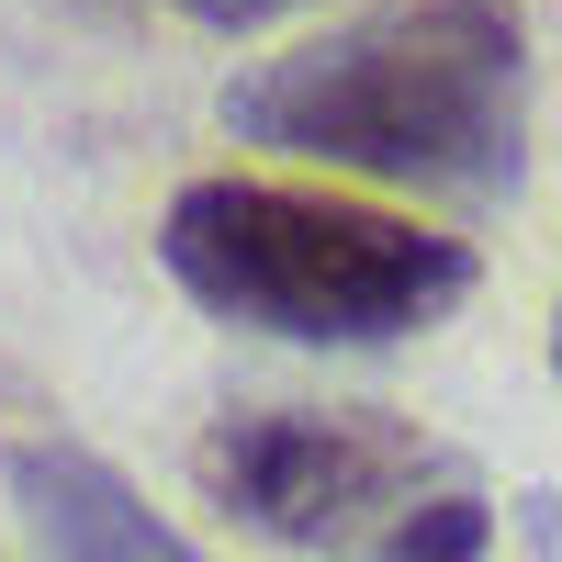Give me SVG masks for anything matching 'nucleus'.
<instances>
[{
    "mask_svg": "<svg viewBox=\"0 0 562 562\" xmlns=\"http://www.w3.org/2000/svg\"><path fill=\"white\" fill-rule=\"evenodd\" d=\"M484 540H495L484 495H473V484H439V495H416L371 551H383V562H484Z\"/></svg>",
    "mask_w": 562,
    "mask_h": 562,
    "instance_id": "5",
    "label": "nucleus"
},
{
    "mask_svg": "<svg viewBox=\"0 0 562 562\" xmlns=\"http://www.w3.org/2000/svg\"><path fill=\"white\" fill-rule=\"evenodd\" d=\"M192 473L237 529L281 551H326V540H383L416 495H439L450 450L371 405H281V416H225L192 450Z\"/></svg>",
    "mask_w": 562,
    "mask_h": 562,
    "instance_id": "3",
    "label": "nucleus"
},
{
    "mask_svg": "<svg viewBox=\"0 0 562 562\" xmlns=\"http://www.w3.org/2000/svg\"><path fill=\"white\" fill-rule=\"evenodd\" d=\"M192 23H214V34H248V23H270V12H293V0H180Z\"/></svg>",
    "mask_w": 562,
    "mask_h": 562,
    "instance_id": "6",
    "label": "nucleus"
},
{
    "mask_svg": "<svg viewBox=\"0 0 562 562\" xmlns=\"http://www.w3.org/2000/svg\"><path fill=\"white\" fill-rule=\"evenodd\" d=\"M551 371H562V326H551Z\"/></svg>",
    "mask_w": 562,
    "mask_h": 562,
    "instance_id": "7",
    "label": "nucleus"
},
{
    "mask_svg": "<svg viewBox=\"0 0 562 562\" xmlns=\"http://www.w3.org/2000/svg\"><path fill=\"white\" fill-rule=\"evenodd\" d=\"M225 124L383 192L495 203L529 169V34L506 0H383L248 68Z\"/></svg>",
    "mask_w": 562,
    "mask_h": 562,
    "instance_id": "1",
    "label": "nucleus"
},
{
    "mask_svg": "<svg viewBox=\"0 0 562 562\" xmlns=\"http://www.w3.org/2000/svg\"><path fill=\"white\" fill-rule=\"evenodd\" d=\"M158 259L203 315L293 349H383L473 293L461 237L360 192H304V180H248V169L192 180L158 225Z\"/></svg>",
    "mask_w": 562,
    "mask_h": 562,
    "instance_id": "2",
    "label": "nucleus"
},
{
    "mask_svg": "<svg viewBox=\"0 0 562 562\" xmlns=\"http://www.w3.org/2000/svg\"><path fill=\"white\" fill-rule=\"evenodd\" d=\"M12 495H23L34 540L57 562H203L102 450H79V439H23L12 450Z\"/></svg>",
    "mask_w": 562,
    "mask_h": 562,
    "instance_id": "4",
    "label": "nucleus"
}]
</instances>
